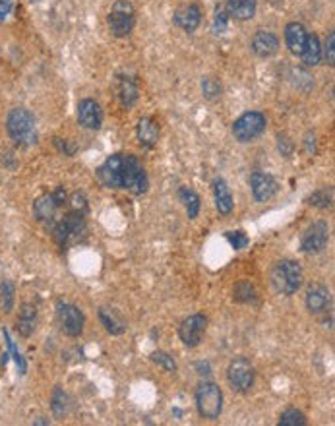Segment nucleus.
<instances>
[{"instance_id": "nucleus-1", "label": "nucleus", "mask_w": 335, "mask_h": 426, "mask_svg": "<svg viewBox=\"0 0 335 426\" xmlns=\"http://www.w3.org/2000/svg\"><path fill=\"white\" fill-rule=\"evenodd\" d=\"M97 179L103 186L115 190H128L132 194H146L149 186L148 173L136 155L115 153L105 159L97 168Z\"/></svg>"}, {"instance_id": "nucleus-2", "label": "nucleus", "mask_w": 335, "mask_h": 426, "mask_svg": "<svg viewBox=\"0 0 335 426\" xmlns=\"http://www.w3.org/2000/svg\"><path fill=\"white\" fill-rule=\"evenodd\" d=\"M6 130L14 139V144H18L21 148H30L33 144H37V126L35 119L30 110L23 107H16L8 113L6 117Z\"/></svg>"}, {"instance_id": "nucleus-3", "label": "nucleus", "mask_w": 335, "mask_h": 426, "mask_svg": "<svg viewBox=\"0 0 335 426\" xmlns=\"http://www.w3.org/2000/svg\"><path fill=\"white\" fill-rule=\"evenodd\" d=\"M305 273L300 264L295 260H279L271 269V285L279 295L291 297L303 287Z\"/></svg>"}, {"instance_id": "nucleus-4", "label": "nucleus", "mask_w": 335, "mask_h": 426, "mask_svg": "<svg viewBox=\"0 0 335 426\" xmlns=\"http://www.w3.org/2000/svg\"><path fill=\"white\" fill-rule=\"evenodd\" d=\"M86 231H88V227H86V215L76 213L72 209L64 217H60L59 221H52V229H50L52 238L62 248H66L72 242L79 240L82 235H86Z\"/></svg>"}, {"instance_id": "nucleus-5", "label": "nucleus", "mask_w": 335, "mask_h": 426, "mask_svg": "<svg viewBox=\"0 0 335 426\" xmlns=\"http://www.w3.org/2000/svg\"><path fill=\"white\" fill-rule=\"evenodd\" d=\"M196 409L200 416L207 420H217L223 411V391L213 382H202L196 387Z\"/></svg>"}, {"instance_id": "nucleus-6", "label": "nucleus", "mask_w": 335, "mask_h": 426, "mask_svg": "<svg viewBox=\"0 0 335 426\" xmlns=\"http://www.w3.org/2000/svg\"><path fill=\"white\" fill-rule=\"evenodd\" d=\"M136 8L130 0H117L108 12V28L115 37H126L134 30Z\"/></svg>"}, {"instance_id": "nucleus-7", "label": "nucleus", "mask_w": 335, "mask_h": 426, "mask_svg": "<svg viewBox=\"0 0 335 426\" xmlns=\"http://www.w3.org/2000/svg\"><path fill=\"white\" fill-rule=\"evenodd\" d=\"M266 115H262L260 110H248L235 120L233 134H235V139H238L240 144H247V142H252L258 136H262L266 132Z\"/></svg>"}, {"instance_id": "nucleus-8", "label": "nucleus", "mask_w": 335, "mask_h": 426, "mask_svg": "<svg viewBox=\"0 0 335 426\" xmlns=\"http://www.w3.org/2000/svg\"><path fill=\"white\" fill-rule=\"evenodd\" d=\"M227 380L235 391L248 394L254 387V382H256V372H254L252 362L245 357L231 360V365L227 368Z\"/></svg>"}, {"instance_id": "nucleus-9", "label": "nucleus", "mask_w": 335, "mask_h": 426, "mask_svg": "<svg viewBox=\"0 0 335 426\" xmlns=\"http://www.w3.org/2000/svg\"><path fill=\"white\" fill-rule=\"evenodd\" d=\"M57 318L59 324L62 327V331L70 337H78L84 333V326H86V316L76 304H70L64 300L57 302Z\"/></svg>"}, {"instance_id": "nucleus-10", "label": "nucleus", "mask_w": 335, "mask_h": 426, "mask_svg": "<svg viewBox=\"0 0 335 426\" xmlns=\"http://www.w3.org/2000/svg\"><path fill=\"white\" fill-rule=\"evenodd\" d=\"M66 202H68V196L64 188H57L49 194H43L33 202V217L37 221H52L55 213L60 208H64Z\"/></svg>"}, {"instance_id": "nucleus-11", "label": "nucleus", "mask_w": 335, "mask_h": 426, "mask_svg": "<svg viewBox=\"0 0 335 426\" xmlns=\"http://www.w3.org/2000/svg\"><path fill=\"white\" fill-rule=\"evenodd\" d=\"M329 242V225L325 221H316L310 227L306 229L300 237V250L312 256V254H320Z\"/></svg>"}, {"instance_id": "nucleus-12", "label": "nucleus", "mask_w": 335, "mask_h": 426, "mask_svg": "<svg viewBox=\"0 0 335 426\" xmlns=\"http://www.w3.org/2000/svg\"><path fill=\"white\" fill-rule=\"evenodd\" d=\"M207 318L204 314H192L182 320V324L178 326V337L184 343V347L194 349L200 345L202 337L206 333Z\"/></svg>"}, {"instance_id": "nucleus-13", "label": "nucleus", "mask_w": 335, "mask_h": 426, "mask_svg": "<svg viewBox=\"0 0 335 426\" xmlns=\"http://www.w3.org/2000/svg\"><path fill=\"white\" fill-rule=\"evenodd\" d=\"M306 308L314 316L327 314L332 310V293H329V289L320 285V283L310 285L308 291H306Z\"/></svg>"}, {"instance_id": "nucleus-14", "label": "nucleus", "mask_w": 335, "mask_h": 426, "mask_svg": "<svg viewBox=\"0 0 335 426\" xmlns=\"http://www.w3.org/2000/svg\"><path fill=\"white\" fill-rule=\"evenodd\" d=\"M250 188H252V196H254L256 202H267V200H271L276 196L279 184H277V180L271 175L256 171L250 177Z\"/></svg>"}, {"instance_id": "nucleus-15", "label": "nucleus", "mask_w": 335, "mask_h": 426, "mask_svg": "<svg viewBox=\"0 0 335 426\" xmlns=\"http://www.w3.org/2000/svg\"><path fill=\"white\" fill-rule=\"evenodd\" d=\"M78 122L79 126L88 130H99L103 124V113L95 99H82L78 103Z\"/></svg>"}, {"instance_id": "nucleus-16", "label": "nucleus", "mask_w": 335, "mask_h": 426, "mask_svg": "<svg viewBox=\"0 0 335 426\" xmlns=\"http://www.w3.org/2000/svg\"><path fill=\"white\" fill-rule=\"evenodd\" d=\"M250 45H252L254 55L260 57V59H269V57H274L277 50H279V39H277V35L266 30L256 31Z\"/></svg>"}, {"instance_id": "nucleus-17", "label": "nucleus", "mask_w": 335, "mask_h": 426, "mask_svg": "<svg viewBox=\"0 0 335 426\" xmlns=\"http://www.w3.org/2000/svg\"><path fill=\"white\" fill-rule=\"evenodd\" d=\"M306 39H308V31H306V28L303 26V23H298V21H291V23H287L285 43L293 55H296V57H300V55H303Z\"/></svg>"}, {"instance_id": "nucleus-18", "label": "nucleus", "mask_w": 335, "mask_h": 426, "mask_svg": "<svg viewBox=\"0 0 335 426\" xmlns=\"http://www.w3.org/2000/svg\"><path fill=\"white\" fill-rule=\"evenodd\" d=\"M99 322L103 324V327L107 329L111 336H122L126 331V320L120 316L119 312L115 308L101 307L97 312Z\"/></svg>"}, {"instance_id": "nucleus-19", "label": "nucleus", "mask_w": 335, "mask_h": 426, "mask_svg": "<svg viewBox=\"0 0 335 426\" xmlns=\"http://www.w3.org/2000/svg\"><path fill=\"white\" fill-rule=\"evenodd\" d=\"M136 136H138L140 146L153 148L159 139L157 122L151 119V117H142V119L138 120V126H136Z\"/></svg>"}, {"instance_id": "nucleus-20", "label": "nucleus", "mask_w": 335, "mask_h": 426, "mask_svg": "<svg viewBox=\"0 0 335 426\" xmlns=\"http://www.w3.org/2000/svg\"><path fill=\"white\" fill-rule=\"evenodd\" d=\"M175 21H177V26H180L188 33L196 31L200 28V23H202V10H200V6L198 4H188L184 8L177 10Z\"/></svg>"}, {"instance_id": "nucleus-21", "label": "nucleus", "mask_w": 335, "mask_h": 426, "mask_svg": "<svg viewBox=\"0 0 335 426\" xmlns=\"http://www.w3.org/2000/svg\"><path fill=\"white\" fill-rule=\"evenodd\" d=\"M16 326H18V333L21 337H30L35 331V326H37V307L31 304V302H23L20 307Z\"/></svg>"}, {"instance_id": "nucleus-22", "label": "nucleus", "mask_w": 335, "mask_h": 426, "mask_svg": "<svg viewBox=\"0 0 335 426\" xmlns=\"http://www.w3.org/2000/svg\"><path fill=\"white\" fill-rule=\"evenodd\" d=\"M213 198H216V208L219 213L229 215L233 211V206H235L233 194H231V188L223 179L213 180Z\"/></svg>"}, {"instance_id": "nucleus-23", "label": "nucleus", "mask_w": 335, "mask_h": 426, "mask_svg": "<svg viewBox=\"0 0 335 426\" xmlns=\"http://www.w3.org/2000/svg\"><path fill=\"white\" fill-rule=\"evenodd\" d=\"M138 93L140 90L136 86V79L130 78V76H119V79H117V95H119L120 103L126 109L138 101Z\"/></svg>"}, {"instance_id": "nucleus-24", "label": "nucleus", "mask_w": 335, "mask_h": 426, "mask_svg": "<svg viewBox=\"0 0 335 426\" xmlns=\"http://www.w3.org/2000/svg\"><path fill=\"white\" fill-rule=\"evenodd\" d=\"M256 0H227V14L235 20H252L256 16Z\"/></svg>"}, {"instance_id": "nucleus-25", "label": "nucleus", "mask_w": 335, "mask_h": 426, "mask_svg": "<svg viewBox=\"0 0 335 426\" xmlns=\"http://www.w3.org/2000/svg\"><path fill=\"white\" fill-rule=\"evenodd\" d=\"M300 59H303V64L308 66V68L320 64V60H322V43H320L316 33H308V39H306L305 50H303Z\"/></svg>"}, {"instance_id": "nucleus-26", "label": "nucleus", "mask_w": 335, "mask_h": 426, "mask_svg": "<svg viewBox=\"0 0 335 426\" xmlns=\"http://www.w3.org/2000/svg\"><path fill=\"white\" fill-rule=\"evenodd\" d=\"M70 407H72V399H70L68 394L60 386L55 387V389H52V396H50V411H52L55 418L62 420L64 416L68 415Z\"/></svg>"}, {"instance_id": "nucleus-27", "label": "nucleus", "mask_w": 335, "mask_h": 426, "mask_svg": "<svg viewBox=\"0 0 335 426\" xmlns=\"http://www.w3.org/2000/svg\"><path fill=\"white\" fill-rule=\"evenodd\" d=\"M178 198L184 202V208H186V213L190 219H196L200 215V209H202V200L198 196L194 190L190 188H180L178 190Z\"/></svg>"}, {"instance_id": "nucleus-28", "label": "nucleus", "mask_w": 335, "mask_h": 426, "mask_svg": "<svg viewBox=\"0 0 335 426\" xmlns=\"http://www.w3.org/2000/svg\"><path fill=\"white\" fill-rule=\"evenodd\" d=\"M233 298H235L237 302H242V304H250V302H256L258 293L252 283L240 281V283H237L235 289H233Z\"/></svg>"}, {"instance_id": "nucleus-29", "label": "nucleus", "mask_w": 335, "mask_h": 426, "mask_svg": "<svg viewBox=\"0 0 335 426\" xmlns=\"http://www.w3.org/2000/svg\"><path fill=\"white\" fill-rule=\"evenodd\" d=\"M14 293H16L14 283L8 281V279H4V281L0 283V307L4 310V314H10L12 310H14V302H16Z\"/></svg>"}, {"instance_id": "nucleus-30", "label": "nucleus", "mask_w": 335, "mask_h": 426, "mask_svg": "<svg viewBox=\"0 0 335 426\" xmlns=\"http://www.w3.org/2000/svg\"><path fill=\"white\" fill-rule=\"evenodd\" d=\"M279 426H306L308 420H306V415L298 409H287L279 415Z\"/></svg>"}, {"instance_id": "nucleus-31", "label": "nucleus", "mask_w": 335, "mask_h": 426, "mask_svg": "<svg viewBox=\"0 0 335 426\" xmlns=\"http://www.w3.org/2000/svg\"><path fill=\"white\" fill-rule=\"evenodd\" d=\"M2 336H4V341H6V347H8V353L12 355V358H14V362L18 365V368H20V374H26V370H28V365H26V360H23V357H21L20 349L16 347V343L12 341L10 333H8V329H2Z\"/></svg>"}, {"instance_id": "nucleus-32", "label": "nucleus", "mask_w": 335, "mask_h": 426, "mask_svg": "<svg viewBox=\"0 0 335 426\" xmlns=\"http://www.w3.org/2000/svg\"><path fill=\"white\" fill-rule=\"evenodd\" d=\"M151 360L153 362H157L159 367L163 368L165 372H177V360L173 358V355H169V353H165V351H155V353H151Z\"/></svg>"}, {"instance_id": "nucleus-33", "label": "nucleus", "mask_w": 335, "mask_h": 426, "mask_svg": "<svg viewBox=\"0 0 335 426\" xmlns=\"http://www.w3.org/2000/svg\"><path fill=\"white\" fill-rule=\"evenodd\" d=\"M332 190H318V192H314L310 198H308V204L310 206H316V208H322V209H327L332 208Z\"/></svg>"}, {"instance_id": "nucleus-34", "label": "nucleus", "mask_w": 335, "mask_h": 426, "mask_svg": "<svg viewBox=\"0 0 335 426\" xmlns=\"http://www.w3.org/2000/svg\"><path fill=\"white\" fill-rule=\"evenodd\" d=\"M225 238H227L229 244L235 248V250H242V248H247L248 242H250V238H248L245 231H229Z\"/></svg>"}, {"instance_id": "nucleus-35", "label": "nucleus", "mask_w": 335, "mask_h": 426, "mask_svg": "<svg viewBox=\"0 0 335 426\" xmlns=\"http://www.w3.org/2000/svg\"><path fill=\"white\" fill-rule=\"evenodd\" d=\"M202 91L207 99H217L221 95V84L213 78H204L202 79Z\"/></svg>"}, {"instance_id": "nucleus-36", "label": "nucleus", "mask_w": 335, "mask_h": 426, "mask_svg": "<svg viewBox=\"0 0 335 426\" xmlns=\"http://www.w3.org/2000/svg\"><path fill=\"white\" fill-rule=\"evenodd\" d=\"M70 209L76 211V213L86 215V213H88V200H86V196L79 194V192L72 194V198H70Z\"/></svg>"}, {"instance_id": "nucleus-37", "label": "nucleus", "mask_w": 335, "mask_h": 426, "mask_svg": "<svg viewBox=\"0 0 335 426\" xmlns=\"http://www.w3.org/2000/svg\"><path fill=\"white\" fill-rule=\"evenodd\" d=\"M334 41H335V35H334V33H329V35H327V39H325L324 47H322V57H324L325 62H327L329 66H334V64H335Z\"/></svg>"}, {"instance_id": "nucleus-38", "label": "nucleus", "mask_w": 335, "mask_h": 426, "mask_svg": "<svg viewBox=\"0 0 335 426\" xmlns=\"http://www.w3.org/2000/svg\"><path fill=\"white\" fill-rule=\"evenodd\" d=\"M227 20H229L227 10L221 8V6H217L216 18H213V30H216V33H223V31H225V28H227Z\"/></svg>"}, {"instance_id": "nucleus-39", "label": "nucleus", "mask_w": 335, "mask_h": 426, "mask_svg": "<svg viewBox=\"0 0 335 426\" xmlns=\"http://www.w3.org/2000/svg\"><path fill=\"white\" fill-rule=\"evenodd\" d=\"M55 146L59 148V151H62L64 155H74L76 153V148L70 144L68 139H62V138H55Z\"/></svg>"}, {"instance_id": "nucleus-40", "label": "nucleus", "mask_w": 335, "mask_h": 426, "mask_svg": "<svg viewBox=\"0 0 335 426\" xmlns=\"http://www.w3.org/2000/svg\"><path fill=\"white\" fill-rule=\"evenodd\" d=\"M279 151H281V155H285V157H289V155L293 153V142L287 138V136H279Z\"/></svg>"}, {"instance_id": "nucleus-41", "label": "nucleus", "mask_w": 335, "mask_h": 426, "mask_svg": "<svg viewBox=\"0 0 335 426\" xmlns=\"http://www.w3.org/2000/svg\"><path fill=\"white\" fill-rule=\"evenodd\" d=\"M12 8H14V0H0V21L10 16Z\"/></svg>"}, {"instance_id": "nucleus-42", "label": "nucleus", "mask_w": 335, "mask_h": 426, "mask_svg": "<svg viewBox=\"0 0 335 426\" xmlns=\"http://www.w3.org/2000/svg\"><path fill=\"white\" fill-rule=\"evenodd\" d=\"M306 151L308 153H314V134H306Z\"/></svg>"}, {"instance_id": "nucleus-43", "label": "nucleus", "mask_w": 335, "mask_h": 426, "mask_svg": "<svg viewBox=\"0 0 335 426\" xmlns=\"http://www.w3.org/2000/svg\"><path fill=\"white\" fill-rule=\"evenodd\" d=\"M50 420L49 418H45V416H39V418H35V420H33V425L37 426V425H49Z\"/></svg>"}]
</instances>
